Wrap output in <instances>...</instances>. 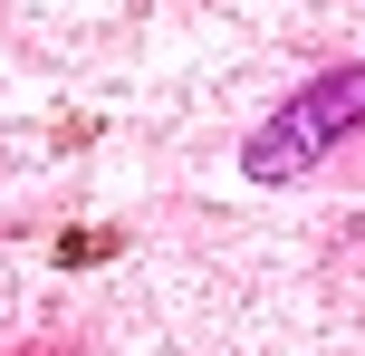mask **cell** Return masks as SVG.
<instances>
[{
  "instance_id": "1",
  "label": "cell",
  "mask_w": 365,
  "mask_h": 356,
  "mask_svg": "<svg viewBox=\"0 0 365 356\" xmlns=\"http://www.w3.org/2000/svg\"><path fill=\"white\" fill-rule=\"evenodd\" d=\"M356 126H365V58H356V68L308 77V87H298L289 106L240 145V173H250V183H298V173H317Z\"/></svg>"
}]
</instances>
